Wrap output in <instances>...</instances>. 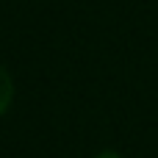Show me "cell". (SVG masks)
<instances>
[{
	"label": "cell",
	"mask_w": 158,
	"mask_h": 158,
	"mask_svg": "<svg viewBox=\"0 0 158 158\" xmlns=\"http://www.w3.org/2000/svg\"><path fill=\"white\" fill-rule=\"evenodd\" d=\"M11 103H14V78H11V72L0 64V119L8 114Z\"/></svg>",
	"instance_id": "1"
},
{
	"label": "cell",
	"mask_w": 158,
	"mask_h": 158,
	"mask_svg": "<svg viewBox=\"0 0 158 158\" xmlns=\"http://www.w3.org/2000/svg\"><path fill=\"white\" fill-rule=\"evenodd\" d=\"M94 158H122V153H119V150H114V147H103V150H97V153H94Z\"/></svg>",
	"instance_id": "2"
}]
</instances>
